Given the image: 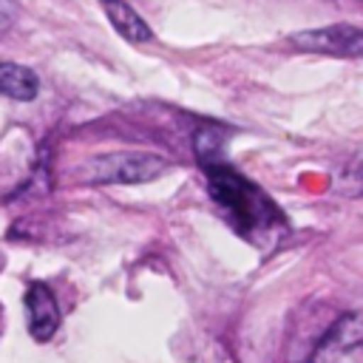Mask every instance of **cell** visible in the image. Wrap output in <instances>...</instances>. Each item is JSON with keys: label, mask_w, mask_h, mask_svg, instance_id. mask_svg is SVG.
<instances>
[{"label": "cell", "mask_w": 363, "mask_h": 363, "mask_svg": "<svg viewBox=\"0 0 363 363\" xmlns=\"http://www.w3.org/2000/svg\"><path fill=\"white\" fill-rule=\"evenodd\" d=\"M201 167H204L213 201L224 210L227 221L238 233L252 235V233H258L264 227H272L281 218L278 207L252 182H247L235 167L224 164L221 159L218 162H207Z\"/></svg>", "instance_id": "cell-1"}, {"label": "cell", "mask_w": 363, "mask_h": 363, "mask_svg": "<svg viewBox=\"0 0 363 363\" xmlns=\"http://www.w3.org/2000/svg\"><path fill=\"white\" fill-rule=\"evenodd\" d=\"M167 167L170 162L156 153L113 150L91 159L82 170H85V182L91 184H136V182H150L162 176Z\"/></svg>", "instance_id": "cell-2"}, {"label": "cell", "mask_w": 363, "mask_h": 363, "mask_svg": "<svg viewBox=\"0 0 363 363\" xmlns=\"http://www.w3.org/2000/svg\"><path fill=\"white\" fill-rule=\"evenodd\" d=\"M289 43H292L298 51L360 60V51H363V31H360L357 26H352V23H335V26H323V28L298 31V34L289 37Z\"/></svg>", "instance_id": "cell-3"}, {"label": "cell", "mask_w": 363, "mask_h": 363, "mask_svg": "<svg viewBox=\"0 0 363 363\" xmlns=\"http://www.w3.org/2000/svg\"><path fill=\"white\" fill-rule=\"evenodd\" d=\"M26 306H28V332L34 340H51L54 332L60 329V303L54 292L45 284H31L26 292Z\"/></svg>", "instance_id": "cell-4"}, {"label": "cell", "mask_w": 363, "mask_h": 363, "mask_svg": "<svg viewBox=\"0 0 363 363\" xmlns=\"http://www.w3.org/2000/svg\"><path fill=\"white\" fill-rule=\"evenodd\" d=\"M99 6L108 14V23L128 40V43H150L153 31L150 26L136 14V9L128 0H99Z\"/></svg>", "instance_id": "cell-5"}, {"label": "cell", "mask_w": 363, "mask_h": 363, "mask_svg": "<svg viewBox=\"0 0 363 363\" xmlns=\"http://www.w3.org/2000/svg\"><path fill=\"white\" fill-rule=\"evenodd\" d=\"M40 94V79L31 68L20 62H0V96L31 102Z\"/></svg>", "instance_id": "cell-6"}, {"label": "cell", "mask_w": 363, "mask_h": 363, "mask_svg": "<svg viewBox=\"0 0 363 363\" xmlns=\"http://www.w3.org/2000/svg\"><path fill=\"white\" fill-rule=\"evenodd\" d=\"M360 340V318L357 315H349L343 320H337L318 343V352H315V363H326L329 357L346 352L349 346H357Z\"/></svg>", "instance_id": "cell-7"}, {"label": "cell", "mask_w": 363, "mask_h": 363, "mask_svg": "<svg viewBox=\"0 0 363 363\" xmlns=\"http://www.w3.org/2000/svg\"><path fill=\"white\" fill-rule=\"evenodd\" d=\"M221 145H224V130L221 128H199L196 130V136H193V150H196V156H199V162L201 164H207V162H218V153H221Z\"/></svg>", "instance_id": "cell-8"}, {"label": "cell", "mask_w": 363, "mask_h": 363, "mask_svg": "<svg viewBox=\"0 0 363 363\" xmlns=\"http://www.w3.org/2000/svg\"><path fill=\"white\" fill-rule=\"evenodd\" d=\"M14 20H17V6L11 0H0V40L11 31Z\"/></svg>", "instance_id": "cell-9"}]
</instances>
